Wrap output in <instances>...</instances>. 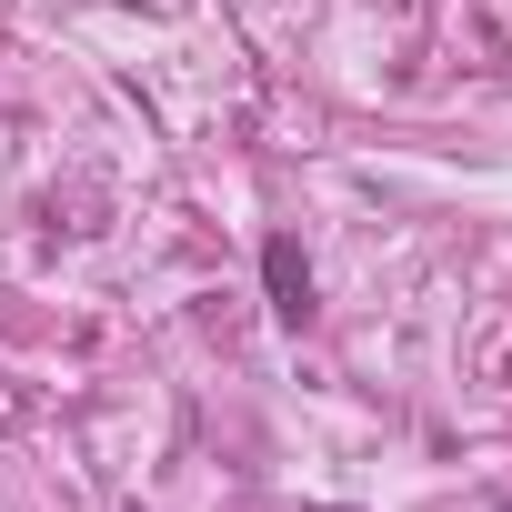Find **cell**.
<instances>
[{"label": "cell", "mask_w": 512, "mask_h": 512, "mask_svg": "<svg viewBox=\"0 0 512 512\" xmlns=\"http://www.w3.org/2000/svg\"><path fill=\"white\" fill-rule=\"evenodd\" d=\"M262 282H272V312H282V322H312V262H302L292 231L262 241Z\"/></svg>", "instance_id": "obj_1"}]
</instances>
